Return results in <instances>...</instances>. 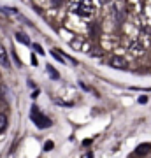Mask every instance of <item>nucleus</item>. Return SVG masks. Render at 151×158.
<instances>
[{
	"label": "nucleus",
	"instance_id": "nucleus-1",
	"mask_svg": "<svg viewBox=\"0 0 151 158\" xmlns=\"http://www.w3.org/2000/svg\"><path fill=\"white\" fill-rule=\"evenodd\" d=\"M70 12L79 16H90L93 12V4L90 0H74L70 4Z\"/></svg>",
	"mask_w": 151,
	"mask_h": 158
},
{
	"label": "nucleus",
	"instance_id": "nucleus-2",
	"mask_svg": "<svg viewBox=\"0 0 151 158\" xmlns=\"http://www.w3.org/2000/svg\"><path fill=\"white\" fill-rule=\"evenodd\" d=\"M30 118H32V121H34L39 128H48L51 125V121H49V118H46L44 114L39 111V107H32V111H30Z\"/></svg>",
	"mask_w": 151,
	"mask_h": 158
},
{
	"label": "nucleus",
	"instance_id": "nucleus-3",
	"mask_svg": "<svg viewBox=\"0 0 151 158\" xmlns=\"http://www.w3.org/2000/svg\"><path fill=\"white\" fill-rule=\"evenodd\" d=\"M0 63H2V67L9 69L11 67V62H9V55H7V49L4 46L0 44Z\"/></svg>",
	"mask_w": 151,
	"mask_h": 158
},
{
	"label": "nucleus",
	"instance_id": "nucleus-4",
	"mask_svg": "<svg viewBox=\"0 0 151 158\" xmlns=\"http://www.w3.org/2000/svg\"><path fill=\"white\" fill-rule=\"evenodd\" d=\"M111 67H114V69H127V62H125L121 56H114V58H111Z\"/></svg>",
	"mask_w": 151,
	"mask_h": 158
},
{
	"label": "nucleus",
	"instance_id": "nucleus-5",
	"mask_svg": "<svg viewBox=\"0 0 151 158\" xmlns=\"http://www.w3.org/2000/svg\"><path fill=\"white\" fill-rule=\"evenodd\" d=\"M149 148H151L149 144H141V146L135 149V153H137V155H144V153L149 151Z\"/></svg>",
	"mask_w": 151,
	"mask_h": 158
},
{
	"label": "nucleus",
	"instance_id": "nucleus-6",
	"mask_svg": "<svg viewBox=\"0 0 151 158\" xmlns=\"http://www.w3.org/2000/svg\"><path fill=\"white\" fill-rule=\"evenodd\" d=\"M16 40H18V42H23V44H30V40H28L27 39V35H25V34H19V32H18V34H16Z\"/></svg>",
	"mask_w": 151,
	"mask_h": 158
},
{
	"label": "nucleus",
	"instance_id": "nucleus-7",
	"mask_svg": "<svg viewBox=\"0 0 151 158\" xmlns=\"http://www.w3.org/2000/svg\"><path fill=\"white\" fill-rule=\"evenodd\" d=\"M7 127V116L6 114H0V132H4Z\"/></svg>",
	"mask_w": 151,
	"mask_h": 158
},
{
	"label": "nucleus",
	"instance_id": "nucleus-8",
	"mask_svg": "<svg viewBox=\"0 0 151 158\" xmlns=\"http://www.w3.org/2000/svg\"><path fill=\"white\" fill-rule=\"evenodd\" d=\"M48 72L51 74V77H53V79H58V72H56L55 69L51 67V65H48Z\"/></svg>",
	"mask_w": 151,
	"mask_h": 158
},
{
	"label": "nucleus",
	"instance_id": "nucleus-9",
	"mask_svg": "<svg viewBox=\"0 0 151 158\" xmlns=\"http://www.w3.org/2000/svg\"><path fill=\"white\" fill-rule=\"evenodd\" d=\"M34 48H35V51H37L39 55H44V51H42V48H40L39 44H34Z\"/></svg>",
	"mask_w": 151,
	"mask_h": 158
}]
</instances>
